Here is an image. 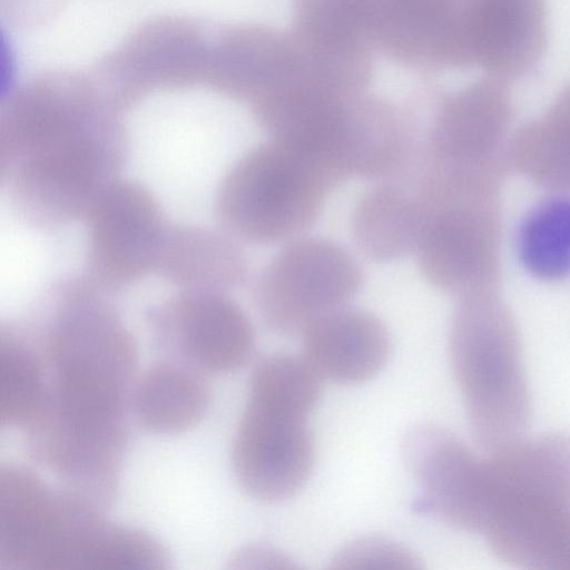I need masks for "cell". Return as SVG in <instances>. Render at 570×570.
Here are the masks:
<instances>
[{
	"mask_svg": "<svg viewBox=\"0 0 570 570\" xmlns=\"http://www.w3.org/2000/svg\"><path fill=\"white\" fill-rule=\"evenodd\" d=\"M313 410L295 399L248 386L232 449L235 476L248 495L278 502L305 485L315 462L307 425Z\"/></svg>",
	"mask_w": 570,
	"mask_h": 570,
	"instance_id": "obj_7",
	"label": "cell"
},
{
	"mask_svg": "<svg viewBox=\"0 0 570 570\" xmlns=\"http://www.w3.org/2000/svg\"><path fill=\"white\" fill-rule=\"evenodd\" d=\"M425 206L428 220L415 250L424 277L459 297L494 288L500 236L497 190L456 193Z\"/></svg>",
	"mask_w": 570,
	"mask_h": 570,
	"instance_id": "obj_8",
	"label": "cell"
},
{
	"mask_svg": "<svg viewBox=\"0 0 570 570\" xmlns=\"http://www.w3.org/2000/svg\"><path fill=\"white\" fill-rule=\"evenodd\" d=\"M83 219L89 279L97 286L119 291L155 273L168 225L145 186L118 178Z\"/></svg>",
	"mask_w": 570,
	"mask_h": 570,
	"instance_id": "obj_9",
	"label": "cell"
},
{
	"mask_svg": "<svg viewBox=\"0 0 570 570\" xmlns=\"http://www.w3.org/2000/svg\"><path fill=\"white\" fill-rule=\"evenodd\" d=\"M149 534L106 521L100 508L19 465L0 471V570L163 569Z\"/></svg>",
	"mask_w": 570,
	"mask_h": 570,
	"instance_id": "obj_2",
	"label": "cell"
},
{
	"mask_svg": "<svg viewBox=\"0 0 570 570\" xmlns=\"http://www.w3.org/2000/svg\"><path fill=\"white\" fill-rule=\"evenodd\" d=\"M511 165L535 184L570 187V116L551 108L541 120L524 126L509 148Z\"/></svg>",
	"mask_w": 570,
	"mask_h": 570,
	"instance_id": "obj_23",
	"label": "cell"
},
{
	"mask_svg": "<svg viewBox=\"0 0 570 570\" xmlns=\"http://www.w3.org/2000/svg\"><path fill=\"white\" fill-rule=\"evenodd\" d=\"M483 535L491 551L512 566L570 570V501L508 503L495 512Z\"/></svg>",
	"mask_w": 570,
	"mask_h": 570,
	"instance_id": "obj_16",
	"label": "cell"
},
{
	"mask_svg": "<svg viewBox=\"0 0 570 570\" xmlns=\"http://www.w3.org/2000/svg\"><path fill=\"white\" fill-rule=\"evenodd\" d=\"M38 355L13 333L0 338V420L28 429L40 416L48 385Z\"/></svg>",
	"mask_w": 570,
	"mask_h": 570,
	"instance_id": "obj_24",
	"label": "cell"
},
{
	"mask_svg": "<svg viewBox=\"0 0 570 570\" xmlns=\"http://www.w3.org/2000/svg\"><path fill=\"white\" fill-rule=\"evenodd\" d=\"M420 560L405 547L383 537H363L344 546L331 561L338 570H416Z\"/></svg>",
	"mask_w": 570,
	"mask_h": 570,
	"instance_id": "obj_25",
	"label": "cell"
},
{
	"mask_svg": "<svg viewBox=\"0 0 570 570\" xmlns=\"http://www.w3.org/2000/svg\"><path fill=\"white\" fill-rule=\"evenodd\" d=\"M362 282V268L345 247L327 238L296 237L256 275L252 296L269 330L293 335L346 306Z\"/></svg>",
	"mask_w": 570,
	"mask_h": 570,
	"instance_id": "obj_6",
	"label": "cell"
},
{
	"mask_svg": "<svg viewBox=\"0 0 570 570\" xmlns=\"http://www.w3.org/2000/svg\"><path fill=\"white\" fill-rule=\"evenodd\" d=\"M153 321L161 337L204 372H233L254 351V327L225 292L179 289L155 311Z\"/></svg>",
	"mask_w": 570,
	"mask_h": 570,
	"instance_id": "obj_11",
	"label": "cell"
},
{
	"mask_svg": "<svg viewBox=\"0 0 570 570\" xmlns=\"http://www.w3.org/2000/svg\"><path fill=\"white\" fill-rule=\"evenodd\" d=\"M480 0H375L376 50L423 73L471 67Z\"/></svg>",
	"mask_w": 570,
	"mask_h": 570,
	"instance_id": "obj_10",
	"label": "cell"
},
{
	"mask_svg": "<svg viewBox=\"0 0 570 570\" xmlns=\"http://www.w3.org/2000/svg\"><path fill=\"white\" fill-rule=\"evenodd\" d=\"M517 253L522 267L546 282L570 276V198L550 196L534 205L521 220Z\"/></svg>",
	"mask_w": 570,
	"mask_h": 570,
	"instance_id": "obj_22",
	"label": "cell"
},
{
	"mask_svg": "<svg viewBox=\"0 0 570 570\" xmlns=\"http://www.w3.org/2000/svg\"><path fill=\"white\" fill-rule=\"evenodd\" d=\"M246 271L239 242L222 228L168 225L155 273L178 289L228 293L244 281Z\"/></svg>",
	"mask_w": 570,
	"mask_h": 570,
	"instance_id": "obj_18",
	"label": "cell"
},
{
	"mask_svg": "<svg viewBox=\"0 0 570 570\" xmlns=\"http://www.w3.org/2000/svg\"><path fill=\"white\" fill-rule=\"evenodd\" d=\"M375 0H293L292 35L311 56L373 77Z\"/></svg>",
	"mask_w": 570,
	"mask_h": 570,
	"instance_id": "obj_15",
	"label": "cell"
},
{
	"mask_svg": "<svg viewBox=\"0 0 570 570\" xmlns=\"http://www.w3.org/2000/svg\"><path fill=\"white\" fill-rule=\"evenodd\" d=\"M450 330V360L471 431L487 453L523 439L532 403L519 331L492 289L459 297Z\"/></svg>",
	"mask_w": 570,
	"mask_h": 570,
	"instance_id": "obj_3",
	"label": "cell"
},
{
	"mask_svg": "<svg viewBox=\"0 0 570 570\" xmlns=\"http://www.w3.org/2000/svg\"><path fill=\"white\" fill-rule=\"evenodd\" d=\"M124 156V135L112 118L1 168V180L27 222L60 226L85 218L118 179Z\"/></svg>",
	"mask_w": 570,
	"mask_h": 570,
	"instance_id": "obj_5",
	"label": "cell"
},
{
	"mask_svg": "<svg viewBox=\"0 0 570 570\" xmlns=\"http://www.w3.org/2000/svg\"><path fill=\"white\" fill-rule=\"evenodd\" d=\"M402 454L436 515L460 530L483 532L488 520L484 456L432 425L411 430Z\"/></svg>",
	"mask_w": 570,
	"mask_h": 570,
	"instance_id": "obj_12",
	"label": "cell"
},
{
	"mask_svg": "<svg viewBox=\"0 0 570 570\" xmlns=\"http://www.w3.org/2000/svg\"><path fill=\"white\" fill-rule=\"evenodd\" d=\"M428 220L421 198L394 185L367 190L352 214V235L371 259L392 262L415 253Z\"/></svg>",
	"mask_w": 570,
	"mask_h": 570,
	"instance_id": "obj_20",
	"label": "cell"
},
{
	"mask_svg": "<svg viewBox=\"0 0 570 570\" xmlns=\"http://www.w3.org/2000/svg\"><path fill=\"white\" fill-rule=\"evenodd\" d=\"M338 184L313 157L269 139L243 155L215 195L219 228L239 243L266 245L299 237Z\"/></svg>",
	"mask_w": 570,
	"mask_h": 570,
	"instance_id": "obj_4",
	"label": "cell"
},
{
	"mask_svg": "<svg viewBox=\"0 0 570 570\" xmlns=\"http://www.w3.org/2000/svg\"><path fill=\"white\" fill-rule=\"evenodd\" d=\"M229 567L233 569H296L297 566L285 554L259 544L246 546L234 553Z\"/></svg>",
	"mask_w": 570,
	"mask_h": 570,
	"instance_id": "obj_26",
	"label": "cell"
},
{
	"mask_svg": "<svg viewBox=\"0 0 570 570\" xmlns=\"http://www.w3.org/2000/svg\"><path fill=\"white\" fill-rule=\"evenodd\" d=\"M132 403L144 429L157 434H175L202 419L208 405V392L191 372L159 363L138 379Z\"/></svg>",
	"mask_w": 570,
	"mask_h": 570,
	"instance_id": "obj_21",
	"label": "cell"
},
{
	"mask_svg": "<svg viewBox=\"0 0 570 570\" xmlns=\"http://www.w3.org/2000/svg\"><path fill=\"white\" fill-rule=\"evenodd\" d=\"M557 101L562 105L564 108L570 110V87L567 88L560 97L557 99Z\"/></svg>",
	"mask_w": 570,
	"mask_h": 570,
	"instance_id": "obj_27",
	"label": "cell"
},
{
	"mask_svg": "<svg viewBox=\"0 0 570 570\" xmlns=\"http://www.w3.org/2000/svg\"><path fill=\"white\" fill-rule=\"evenodd\" d=\"M411 125L392 104L366 94L350 106L338 150L345 179H379L405 165L411 150Z\"/></svg>",
	"mask_w": 570,
	"mask_h": 570,
	"instance_id": "obj_19",
	"label": "cell"
},
{
	"mask_svg": "<svg viewBox=\"0 0 570 570\" xmlns=\"http://www.w3.org/2000/svg\"><path fill=\"white\" fill-rule=\"evenodd\" d=\"M511 120L502 80L488 78L438 97L428 140L426 166L476 168L498 165Z\"/></svg>",
	"mask_w": 570,
	"mask_h": 570,
	"instance_id": "obj_13",
	"label": "cell"
},
{
	"mask_svg": "<svg viewBox=\"0 0 570 570\" xmlns=\"http://www.w3.org/2000/svg\"><path fill=\"white\" fill-rule=\"evenodd\" d=\"M91 281L55 291L47 335L50 384L29 426L30 445L72 493L106 507L126 445L125 411L137 348L124 321Z\"/></svg>",
	"mask_w": 570,
	"mask_h": 570,
	"instance_id": "obj_1",
	"label": "cell"
},
{
	"mask_svg": "<svg viewBox=\"0 0 570 570\" xmlns=\"http://www.w3.org/2000/svg\"><path fill=\"white\" fill-rule=\"evenodd\" d=\"M485 462L491 503L489 522L502 505L513 501H570V434L522 439L487 453Z\"/></svg>",
	"mask_w": 570,
	"mask_h": 570,
	"instance_id": "obj_17",
	"label": "cell"
},
{
	"mask_svg": "<svg viewBox=\"0 0 570 570\" xmlns=\"http://www.w3.org/2000/svg\"><path fill=\"white\" fill-rule=\"evenodd\" d=\"M301 335L302 356L322 380L341 384L372 379L391 352V338L381 320L346 306L314 318Z\"/></svg>",
	"mask_w": 570,
	"mask_h": 570,
	"instance_id": "obj_14",
	"label": "cell"
}]
</instances>
